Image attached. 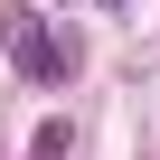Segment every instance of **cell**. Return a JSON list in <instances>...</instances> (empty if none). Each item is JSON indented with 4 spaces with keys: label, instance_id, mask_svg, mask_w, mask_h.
I'll return each mask as SVG.
<instances>
[{
    "label": "cell",
    "instance_id": "6da1fadb",
    "mask_svg": "<svg viewBox=\"0 0 160 160\" xmlns=\"http://www.w3.org/2000/svg\"><path fill=\"white\" fill-rule=\"evenodd\" d=\"M0 38H10V66L28 75V85H57V75H75V38H57L38 10H10V19H0Z\"/></svg>",
    "mask_w": 160,
    "mask_h": 160
},
{
    "label": "cell",
    "instance_id": "7a4b0ae2",
    "mask_svg": "<svg viewBox=\"0 0 160 160\" xmlns=\"http://www.w3.org/2000/svg\"><path fill=\"white\" fill-rule=\"evenodd\" d=\"M66 151H75V132H66V122H38V141H28V160H66Z\"/></svg>",
    "mask_w": 160,
    "mask_h": 160
},
{
    "label": "cell",
    "instance_id": "3957f363",
    "mask_svg": "<svg viewBox=\"0 0 160 160\" xmlns=\"http://www.w3.org/2000/svg\"><path fill=\"white\" fill-rule=\"evenodd\" d=\"M104 10H122V0H104Z\"/></svg>",
    "mask_w": 160,
    "mask_h": 160
}]
</instances>
